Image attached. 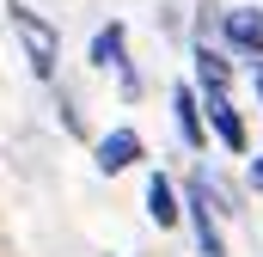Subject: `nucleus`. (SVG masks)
<instances>
[{
  "instance_id": "nucleus-3",
  "label": "nucleus",
  "mask_w": 263,
  "mask_h": 257,
  "mask_svg": "<svg viewBox=\"0 0 263 257\" xmlns=\"http://www.w3.org/2000/svg\"><path fill=\"white\" fill-rule=\"evenodd\" d=\"M220 49L263 67V6H227L220 12Z\"/></svg>"
},
{
  "instance_id": "nucleus-7",
  "label": "nucleus",
  "mask_w": 263,
  "mask_h": 257,
  "mask_svg": "<svg viewBox=\"0 0 263 257\" xmlns=\"http://www.w3.org/2000/svg\"><path fill=\"white\" fill-rule=\"evenodd\" d=\"M172 123H178V141H184L190 153H208V117H202V92L190 80L172 86Z\"/></svg>"
},
{
  "instance_id": "nucleus-1",
  "label": "nucleus",
  "mask_w": 263,
  "mask_h": 257,
  "mask_svg": "<svg viewBox=\"0 0 263 257\" xmlns=\"http://www.w3.org/2000/svg\"><path fill=\"white\" fill-rule=\"evenodd\" d=\"M6 19H12V37H18L31 74L43 86H55V74H62V31L37 12V0H6Z\"/></svg>"
},
{
  "instance_id": "nucleus-11",
  "label": "nucleus",
  "mask_w": 263,
  "mask_h": 257,
  "mask_svg": "<svg viewBox=\"0 0 263 257\" xmlns=\"http://www.w3.org/2000/svg\"><path fill=\"white\" fill-rule=\"evenodd\" d=\"M141 92H147V86H141V74H135V62H129L117 74V98H123V104H141Z\"/></svg>"
},
{
  "instance_id": "nucleus-6",
  "label": "nucleus",
  "mask_w": 263,
  "mask_h": 257,
  "mask_svg": "<svg viewBox=\"0 0 263 257\" xmlns=\"http://www.w3.org/2000/svg\"><path fill=\"white\" fill-rule=\"evenodd\" d=\"M202 117H208V135H214L233 159L251 153V128H245V111H239L233 98H202Z\"/></svg>"
},
{
  "instance_id": "nucleus-4",
  "label": "nucleus",
  "mask_w": 263,
  "mask_h": 257,
  "mask_svg": "<svg viewBox=\"0 0 263 257\" xmlns=\"http://www.w3.org/2000/svg\"><path fill=\"white\" fill-rule=\"evenodd\" d=\"M147 159V141H141V128H110V135H98L92 141V166H98V178H123Z\"/></svg>"
},
{
  "instance_id": "nucleus-8",
  "label": "nucleus",
  "mask_w": 263,
  "mask_h": 257,
  "mask_svg": "<svg viewBox=\"0 0 263 257\" xmlns=\"http://www.w3.org/2000/svg\"><path fill=\"white\" fill-rule=\"evenodd\" d=\"M86 62L98 67V74H123V67H129V25H123V19L98 25V31H92V49H86Z\"/></svg>"
},
{
  "instance_id": "nucleus-14",
  "label": "nucleus",
  "mask_w": 263,
  "mask_h": 257,
  "mask_svg": "<svg viewBox=\"0 0 263 257\" xmlns=\"http://www.w3.org/2000/svg\"><path fill=\"white\" fill-rule=\"evenodd\" d=\"M0 257H12V251H6V245H0Z\"/></svg>"
},
{
  "instance_id": "nucleus-12",
  "label": "nucleus",
  "mask_w": 263,
  "mask_h": 257,
  "mask_svg": "<svg viewBox=\"0 0 263 257\" xmlns=\"http://www.w3.org/2000/svg\"><path fill=\"white\" fill-rule=\"evenodd\" d=\"M245 184H251V190H263V147H257V159L245 166Z\"/></svg>"
},
{
  "instance_id": "nucleus-2",
  "label": "nucleus",
  "mask_w": 263,
  "mask_h": 257,
  "mask_svg": "<svg viewBox=\"0 0 263 257\" xmlns=\"http://www.w3.org/2000/svg\"><path fill=\"white\" fill-rule=\"evenodd\" d=\"M184 221H190V233H196V251L202 257H233L227 251V233H220V214H214V202H208L202 172L184 178Z\"/></svg>"
},
{
  "instance_id": "nucleus-9",
  "label": "nucleus",
  "mask_w": 263,
  "mask_h": 257,
  "mask_svg": "<svg viewBox=\"0 0 263 257\" xmlns=\"http://www.w3.org/2000/svg\"><path fill=\"white\" fill-rule=\"evenodd\" d=\"M147 221H153L159 233L184 227V196H178V184H172L165 172H147Z\"/></svg>"
},
{
  "instance_id": "nucleus-10",
  "label": "nucleus",
  "mask_w": 263,
  "mask_h": 257,
  "mask_svg": "<svg viewBox=\"0 0 263 257\" xmlns=\"http://www.w3.org/2000/svg\"><path fill=\"white\" fill-rule=\"evenodd\" d=\"M55 111H62V128H67V135H73V141H86V117L73 111V98H67V92H55Z\"/></svg>"
},
{
  "instance_id": "nucleus-5",
  "label": "nucleus",
  "mask_w": 263,
  "mask_h": 257,
  "mask_svg": "<svg viewBox=\"0 0 263 257\" xmlns=\"http://www.w3.org/2000/svg\"><path fill=\"white\" fill-rule=\"evenodd\" d=\"M190 67H196V86L202 98H233V56L220 43H190Z\"/></svg>"
},
{
  "instance_id": "nucleus-13",
  "label": "nucleus",
  "mask_w": 263,
  "mask_h": 257,
  "mask_svg": "<svg viewBox=\"0 0 263 257\" xmlns=\"http://www.w3.org/2000/svg\"><path fill=\"white\" fill-rule=\"evenodd\" d=\"M251 80H257V98H263V67H251Z\"/></svg>"
}]
</instances>
